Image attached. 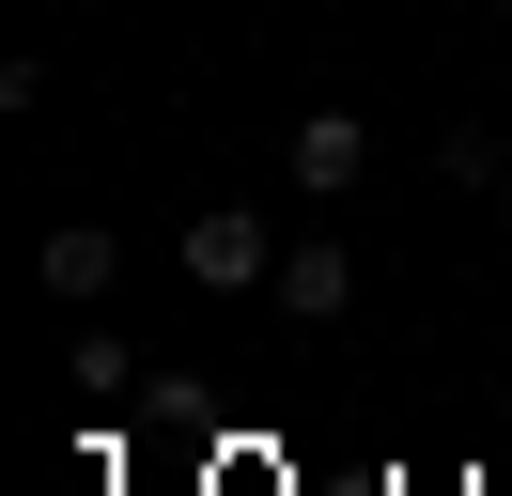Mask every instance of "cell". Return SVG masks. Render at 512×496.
Returning <instances> with one entry per match:
<instances>
[{
    "instance_id": "6da1fadb",
    "label": "cell",
    "mask_w": 512,
    "mask_h": 496,
    "mask_svg": "<svg viewBox=\"0 0 512 496\" xmlns=\"http://www.w3.org/2000/svg\"><path fill=\"white\" fill-rule=\"evenodd\" d=\"M187 279H202V295H280L264 217H249V202H202V217H187Z\"/></svg>"
},
{
    "instance_id": "277c9868",
    "label": "cell",
    "mask_w": 512,
    "mask_h": 496,
    "mask_svg": "<svg viewBox=\"0 0 512 496\" xmlns=\"http://www.w3.org/2000/svg\"><path fill=\"white\" fill-rule=\"evenodd\" d=\"M280 310H295V326H342V310H357V264H342V233L280 248Z\"/></svg>"
},
{
    "instance_id": "3957f363",
    "label": "cell",
    "mask_w": 512,
    "mask_h": 496,
    "mask_svg": "<svg viewBox=\"0 0 512 496\" xmlns=\"http://www.w3.org/2000/svg\"><path fill=\"white\" fill-rule=\"evenodd\" d=\"M109 264H125V248H109V217H63V233L32 248V279H47L63 310H94V295H109Z\"/></svg>"
},
{
    "instance_id": "5b68a950",
    "label": "cell",
    "mask_w": 512,
    "mask_h": 496,
    "mask_svg": "<svg viewBox=\"0 0 512 496\" xmlns=\"http://www.w3.org/2000/svg\"><path fill=\"white\" fill-rule=\"evenodd\" d=\"M63 388H94V403H109V388H140V357H125V341H109V326H78V357H63Z\"/></svg>"
},
{
    "instance_id": "7a4b0ae2",
    "label": "cell",
    "mask_w": 512,
    "mask_h": 496,
    "mask_svg": "<svg viewBox=\"0 0 512 496\" xmlns=\"http://www.w3.org/2000/svg\"><path fill=\"white\" fill-rule=\"evenodd\" d=\"M280 171L311 186V202H342V186L373 171V124H357V109H311V124H295V140H280Z\"/></svg>"
}]
</instances>
